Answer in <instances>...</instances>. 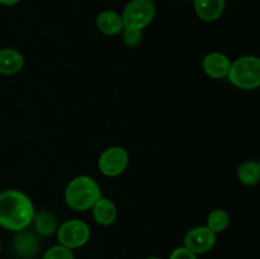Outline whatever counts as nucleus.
<instances>
[{
	"label": "nucleus",
	"mask_w": 260,
	"mask_h": 259,
	"mask_svg": "<svg viewBox=\"0 0 260 259\" xmlns=\"http://www.w3.org/2000/svg\"><path fill=\"white\" fill-rule=\"evenodd\" d=\"M231 84L243 90H254L260 86V57L243 56L231 62L228 75Z\"/></svg>",
	"instance_id": "7ed1b4c3"
},
{
	"label": "nucleus",
	"mask_w": 260,
	"mask_h": 259,
	"mask_svg": "<svg viewBox=\"0 0 260 259\" xmlns=\"http://www.w3.org/2000/svg\"><path fill=\"white\" fill-rule=\"evenodd\" d=\"M216 244V234L207 226H198L187 233L184 238V248L194 254H205Z\"/></svg>",
	"instance_id": "0eeeda50"
},
{
	"label": "nucleus",
	"mask_w": 260,
	"mask_h": 259,
	"mask_svg": "<svg viewBox=\"0 0 260 259\" xmlns=\"http://www.w3.org/2000/svg\"><path fill=\"white\" fill-rule=\"evenodd\" d=\"M226 0H194V10L205 22H215L225 12Z\"/></svg>",
	"instance_id": "1a4fd4ad"
},
{
	"label": "nucleus",
	"mask_w": 260,
	"mask_h": 259,
	"mask_svg": "<svg viewBox=\"0 0 260 259\" xmlns=\"http://www.w3.org/2000/svg\"><path fill=\"white\" fill-rule=\"evenodd\" d=\"M33 221H35L36 231L42 236L52 235L56 229H57L56 220L53 218L52 215L47 212H40L38 215H35Z\"/></svg>",
	"instance_id": "2eb2a0df"
},
{
	"label": "nucleus",
	"mask_w": 260,
	"mask_h": 259,
	"mask_svg": "<svg viewBox=\"0 0 260 259\" xmlns=\"http://www.w3.org/2000/svg\"><path fill=\"white\" fill-rule=\"evenodd\" d=\"M229 222H230L229 213L226 211L221 210V208L213 210L207 216V228L211 229L215 234L222 233L223 230H226V228L229 226Z\"/></svg>",
	"instance_id": "dca6fc26"
},
{
	"label": "nucleus",
	"mask_w": 260,
	"mask_h": 259,
	"mask_svg": "<svg viewBox=\"0 0 260 259\" xmlns=\"http://www.w3.org/2000/svg\"><path fill=\"white\" fill-rule=\"evenodd\" d=\"M93 217L99 225L108 226L116 221L117 218V207L108 198H99L93 206Z\"/></svg>",
	"instance_id": "f8f14e48"
},
{
	"label": "nucleus",
	"mask_w": 260,
	"mask_h": 259,
	"mask_svg": "<svg viewBox=\"0 0 260 259\" xmlns=\"http://www.w3.org/2000/svg\"><path fill=\"white\" fill-rule=\"evenodd\" d=\"M24 66V57L19 51L14 48H2L0 50V74L13 75L19 73Z\"/></svg>",
	"instance_id": "9b49d317"
},
{
	"label": "nucleus",
	"mask_w": 260,
	"mask_h": 259,
	"mask_svg": "<svg viewBox=\"0 0 260 259\" xmlns=\"http://www.w3.org/2000/svg\"><path fill=\"white\" fill-rule=\"evenodd\" d=\"M203 70L210 78L223 79L231 68L230 58L221 52H211L203 58Z\"/></svg>",
	"instance_id": "6e6552de"
},
{
	"label": "nucleus",
	"mask_w": 260,
	"mask_h": 259,
	"mask_svg": "<svg viewBox=\"0 0 260 259\" xmlns=\"http://www.w3.org/2000/svg\"><path fill=\"white\" fill-rule=\"evenodd\" d=\"M57 239L66 248H80L90 239V229L81 220H69L58 228Z\"/></svg>",
	"instance_id": "39448f33"
},
{
	"label": "nucleus",
	"mask_w": 260,
	"mask_h": 259,
	"mask_svg": "<svg viewBox=\"0 0 260 259\" xmlns=\"http://www.w3.org/2000/svg\"><path fill=\"white\" fill-rule=\"evenodd\" d=\"M96 28L103 35L117 36L123 32L124 25L122 17L113 10H104L96 17Z\"/></svg>",
	"instance_id": "9d476101"
},
{
	"label": "nucleus",
	"mask_w": 260,
	"mask_h": 259,
	"mask_svg": "<svg viewBox=\"0 0 260 259\" xmlns=\"http://www.w3.org/2000/svg\"><path fill=\"white\" fill-rule=\"evenodd\" d=\"M123 41L129 47H135L141 41V30L136 29H123Z\"/></svg>",
	"instance_id": "a211bd4d"
},
{
	"label": "nucleus",
	"mask_w": 260,
	"mask_h": 259,
	"mask_svg": "<svg viewBox=\"0 0 260 259\" xmlns=\"http://www.w3.org/2000/svg\"><path fill=\"white\" fill-rule=\"evenodd\" d=\"M146 259H160V258H156V256H150V258H146Z\"/></svg>",
	"instance_id": "412c9836"
},
{
	"label": "nucleus",
	"mask_w": 260,
	"mask_h": 259,
	"mask_svg": "<svg viewBox=\"0 0 260 259\" xmlns=\"http://www.w3.org/2000/svg\"><path fill=\"white\" fill-rule=\"evenodd\" d=\"M35 217V207L25 193L9 189L0 193V226L10 231H22Z\"/></svg>",
	"instance_id": "f257e3e1"
},
{
	"label": "nucleus",
	"mask_w": 260,
	"mask_h": 259,
	"mask_svg": "<svg viewBox=\"0 0 260 259\" xmlns=\"http://www.w3.org/2000/svg\"><path fill=\"white\" fill-rule=\"evenodd\" d=\"M238 178L243 184L256 185L260 182V167L258 161L254 160H246L241 163L238 168Z\"/></svg>",
	"instance_id": "4468645a"
},
{
	"label": "nucleus",
	"mask_w": 260,
	"mask_h": 259,
	"mask_svg": "<svg viewBox=\"0 0 260 259\" xmlns=\"http://www.w3.org/2000/svg\"><path fill=\"white\" fill-rule=\"evenodd\" d=\"M0 253H2V244H0Z\"/></svg>",
	"instance_id": "4be33fe9"
},
{
	"label": "nucleus",
	"mask_w": 260,
	"mask_h": 259,
	"mask_svg": "<svg viewBox=\"0 0 260 259\" xmlns=\"http://www.w3.org/2000/svg\"><path fill=\"white\" fill-rule=\"evenodd\" d=\"M102 198L101 187L90 177L79 175L70 180L65 190V202L75 211H86Z\"/></svg>",
	"instance_id": "f03ea898"
},
{
	"label": "nucleus",
	"mask_w": 260,
	"mask_h": 259,
	"mask_svg": "<svg viewBox=\"0 0 260 259\" xmlns=\"http://www.w3.org/2000/svg\"><path fill=\"white\" fill-rule=\"evenodd\" d=\"M258 164H259V167H260V157H259V160H258Z\"/></svg>",
	"instance_id": "5701e85b"
},
{
	"label": "nucleus",
	"mask_w": 260,
	"mask_h": 259,
	"mask_svg": "<svg viewBox=\"0 0 260 259\" xmlns=\"http://www.w3.org/2000/svg\"><path fill=\"white\" fill-rule=\"evenodd\" d=\"M128 154L121 146H112L104 150L98 160L99 170L107 177H117L126 170Z\"/></svg>",
	"instance_id": "423d86ee"
},
{
	"label": "nucleus",
	"mask_w": 260,
	"mask_h": 259,
	"mask_svg": "<svg viewBox=\"0 0 260 259\" xmlns=\"http://www.w3.org/2000/svg\"><path fill=\"white\" fill-rule=\"evenodd\" d=\"M169 259H197V256L187 248H177L170 254Z\"/></svg>",
	"instance_id": "6ab92c4d"
},
{
	"label": "nucleus",
	"mask_w": 260,
	"mask_h": 259,
	"mask_svg": "<svg viewBox=\"0 0 260 259\" xmlns=\"http://www.w3.org/2000/svg\"><path fill=\"white\" fill-rule=\"evenodd\" d=\"M20 0H0V4L2 5H7V7H12V5L18 4Z\"/></svg>",
	"instance_id": "aec40b11"
},
{
	"label": "nucleus",
	"mask_w": 260,
	"mask_h": 259,
	"mask_svg": "<svg viewBox=\"0 0 260 259\" xmlns=\"http://www.w3.org/2000/svg\"><path fill=\"white\" fill-rule=\"evenodd\" d=\"M43 259H74V254L71 249L60 244L48 249L43 255Z\"/></svg>",
	"instance_id": "f3484780"
},
{
	"label": "nucleus",
	"mask_w": 260,
	"mask_h": 259,
	"mask_svg": "<svg viewBox=\"0 0 260 259\" xmlns=\"http://www.w3.org/2000/svg\"><path fill=\"white\" fill-rule=\"evenodd\" d=\"M155 5L151 0H131L122 13L124 29L142 30L155 17Z\"/></svg>",
	"instance_id": "20e7f679"
},
{
	"label": "nucleus",
	"mask_w": 260,
	"mask_h": 259,
	"mask_svg": "<svg viewBox=\"0 0 260 259\" xmlns=\"http://www.w3.org/2000/svg\"><path fill=\"white\" fill-rule=\"evenodd\" d=\"M18 235L14 239V249L23 258L32 256L38 250V240L36 236L30 233H24V230L18 231Z\"/></svg>",
	"instance_id": "ddd939ff"
}]
</instances>
